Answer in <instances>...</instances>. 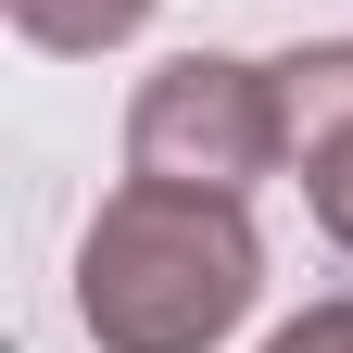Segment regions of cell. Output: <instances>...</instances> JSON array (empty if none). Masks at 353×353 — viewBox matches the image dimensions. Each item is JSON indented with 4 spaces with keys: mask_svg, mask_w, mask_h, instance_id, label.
Instances as JSON below:
<instances>
[{
    "mask_svg": "<svg viewBox=\"0 0 353 353\" xmlns=\"http://www.w3.org/2000/svg\"><path fill=\"white\" fill-rule=\"evenodd\" d=\"M265 290V240L228 190H126L76 240V316L101 353H214Z\"/></svg>",
    "mask_w": 353,
    "mask_h": 353,
    "instance_id": "cell-1",
    "label": "cell"
},
{
    "mask_svg": "<svg viewBox=\"0 0 353 353\" xmlns=\"http://www.w3.org/2000/svg\"><path fill=\"white\" fill-rule=\"evenodd\" d=\"M265 164H290L278 63L176 51L164 76H139V101H126V176H152V190H228L240 202Z\"/></svg>",
    "mask_w": 353,
    "mask_h": 353,
    "instance_id": "cell-2",
    "label": "cell"
},
{
    "mask_svg": "<svg viewBox=\"0 0 353 353\" xmlns=\"http://www.w3.org/2000/svg\"><path fill=\"white\" fill-rule=\"evenodd\" d=\"M278 126H290V176L316 202V228L353 252V38L278 63Z\"/></svg>",
    "mask_w": 353,
    "mask_h": 353,
    "instance_id": "cell-3",
    "label": "cell"
},
{
    "mask_svg": "<svg viewBox=\"0 0 353 353\" xmlns=\"http://www.w3.org/2000/svg\"><path fill=\"white\" fill-rule=\"evenodd\" d=\"M38 51H114V38H139L152 26V0H0Z\"/></svg>",
    "mask_w": 353,
    "mask_h": 353,
    "instance_id": "cell-4",
    "label": "cell"
},
{
    "mask_svg": "<svg viewBox=\"0 0 353 353\" xmlns=\"http://www.w3.org/2000/svg\"><path fill=\"white\" fill-rule=\"evenodd\" d=\"M265 353H353V303H316V316H290Z\"/></svg>",
    "mask_w": 353,
    "mask_h": 353,
    "instance_id": "cell-5",
    "label": "cell"
}]
</instances>
